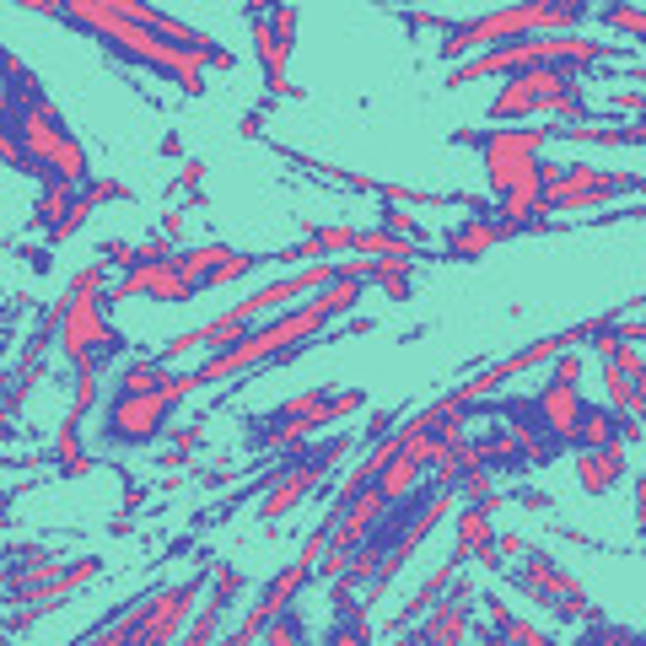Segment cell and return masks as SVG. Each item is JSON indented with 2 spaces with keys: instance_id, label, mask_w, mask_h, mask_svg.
<instances>
[{
  "instance_id": "obj_15",
  "label": "cell",
  "mask_w": 646,
  "mask_h": 646,
  "mask_svg": "<svg viewBox=\"0 0 646 646\" xmlns=\"http://www.w3.org/2000/svg\"><path fill=\"white\" fill-rule=\"evenodd\" d=\"M496 507H501L496 490H490L485 501H463V512H458V544H452V555H447L458 571L469 561H480L485 571H496V576L507 571V555H501V544H496L501 533L490 528V512H496Z\"/></svg>"
},
{
  "instance_id": "obj_9",
  "label": "cell",
  "mask_w": 646,
  "mask_h": 646,
  "mask_svg": "<svg viewBox=\"0 0 646 646\" xmlns=\"http://www.w3.org/2000/svg\"><path fill=\"white\" fill-rule=\"evenodd\" d=\"M582 92V76L571 65H523L501 81L490 97V124H523V119H555L565 97Z\"/></svg>"
},
{
  "instance_id": "obj_40",
  "label": "cell",
  "mask_w": 646,
  "mask_h": 646,
  "mask_svg": "<svg viewBox=\"0 0 646 646\" xmlns=\"http://www.w3.org/2000/svg\"><path fill=\"white\" fill-rule=\"evenodd\" d=\"M296 22H302V11H296V0H281L275 11H270V28H275V39L296 54Z\"/></svg>"
},
{
  "instance_id": "obj_42",
  "label": "cell",
  "mask_w": 646,
  "mask_h": 646,
  "mask_svg": "<svg viewBox=\"0 0 646 646\" xmlns=\"http://www.w3.org/2000/svg\"><path fill=\"white\" fill-rule=\"evenodd\" d=\"M81 200L92 205V210L108 205V200H124V184H114V178H86V184H81Z\"/></svg>"
},
{
  "instance_id": "obj_2",
  "label": "cell",
  "mask_w": 646,
  "mask_h": 646,
  "mask_svg": "<svg viewBox=\"0 0 646 646\" xmlns=\"http://www.w3.org/2000/svg\"><path fill=\"white\" fill-rule=\"evenodd\" d=\"M6 124L28 140V152H33V173L28 178H39V184H54V178H65V184H86L92 178V162H86V146H81L76 135H71V124L60 119V108L49 103V92H43L39 76H28V65L17 60V54H6Z\"/></svg>"
},
{
  "instance_id": "obj_43",
  "label": "cell",
  "mask_w": 646,
  "mask_h": 646,
  "mask_svg": "<svg viewBox=\"0 0 646 646\" xmlns=\"http://www.w3.org/2000/svg\"><path fill=\"white\" fill-rule=\"evenodd\" d=\"M173 253H178V242L162 238V232H157V238H146L140 248H135V264H167Z\"/></svg>"
},
{
  "instance_id": "obj_19",
  "label": "cell",
  "mask_w": 646,
  "mask_h": 646,
  "mask_svg": "<svg viewBox=\"0 0 646 646\" xmlns=\"http://www.w3.org/2000/svg\"><path fill=\"white\" fill-rule=\"evenodd\" d=\"M501 238H507V232H501V221H496V216H463L458 227H447L442 259L447 264H475V259H485Z\"/></svg>"
},
{
  "instance_id": "obj_10",
  "label": "cell",
  "mask_w": 646,
  "mask_h": 646,
  "mask_svg": "<svg viewBox=\"0 0 646 646\" xmlns=\"http://www.w3.org/2000/svg\"><path fill=\"white\" fill-rule=\"evenodd\" d=\"M501 576H507L523 598H533L539 608H550L555 619H565V625H587V619H598V604L587 598V587H582L550 550H539V544H528L523 565H507Z\"/></svg>"
},
{
  "instance_id": "obj_49",
  "label": "cell",
  "mask_w": 646,
  "mask_h": 646,
  "mask_svg": "<svg viewBox=\"0 0 646 646\" xmlns=\"http://www.w3.org/2000/svg\"><path fill=\"white\" fill-rule=\"evenodd\" d=\"M550 377H561V383H582V356H576V351H561Z\"/></svg>"
},
{
  "instance_id": "obj_62",
  "label": "cell",
  "mask_w": 646,
  "mask_h": 646,
  "mask_svg": "<svg viewBox=\"0 0 646 646\" xmlns=\"http://www.w3.org/2000/svg\"><path fill=\"white\" fill-rule=\"evenodd\" d=\"M642 308H646V296H642Z\"/></svg>"
},
{
  "instance_id": "obj_56",
  "label": "cell",
  "mask_w": 646,
  "mask_h": 646,
  "mask_svg": "<svg viewBox=\"0 0 646 646\" xmlns=\"http://www.w3.org/2000/svg\"><path fill=\"white\" fill-rule=\"evenodd\" d=\"M518 501L533 507V512H550V496H544V490H518Z\"/></svg>"
},
{
  "instance_id": "obj_3",
  "label": "cell",
  "mask_w": 646,
  "mask_h": 646,
  "mask_svg": "<svg viewBox=\"0 0 646 646\" xmlns=\"http://www.w3.org/2000/svg\"><path fill=\"white\" fill-rule=\"evenodd\" d=\"M65 28H71V33H86L92 43H103L114 60H129V65L152 71L157 81H167V86H178L184 97H205V65L189 49H178L167 33H157V28L129 22L119 11H103V6H92V0H71V6H65Z\"/></svg>"
},
{
  "instance_id": "obj_51",
  "label": "cell",
  "mask_w": 646,
  "mask_h": 646,
  "mask_svg": "<svg viewBox=\"0 0 646 646\" xmlns=\"http://www.w3.org/2000/svg\"><path fill=\"white\" fill-rule=\"evenodd\" d=\"M631 490H636V528H642V544H646V475H631Z\"/></svg>"
},
{
  "instance_id": "obj_5",
  "label": "cell",
  "mask_w": 646,
  "mask_h": 646,
  "mask_svg": "<svg viewBox=\"0 0 646 646\" xmlns=\"http://www.w3.org/2000/svg\"><path fill=\"white\" fill-rule=\"evenodd\" d=\"M608 60H625L619 43H598V39H576V33H523V39L490 43L480 54H469L463 65L447 71V92L469 86V81H490V76H512L523 65H571L576 76L593 71V65H608Z\"/></svg>"
},
{
  "instance_id": "obj_21",
  "label": "cell",
  "mask_w": 646,
  "mask_h": 646,
  "mask_svg": "<svg viewBox=\"0 0 646 646\" xmlns=\"http://www.w3.org/2000/svg\"><path fill=\"white\" fill-rule=\"evenodd\" d=\"M313 576H319V565H313V561H302V555H296V561L285 565V571H275V576H270V582L259 587V604H248V608H253V614H259V619L270 625L275 614H285V608H291V604H296V598H302V587H308Z\"/></svg>"
},
{
  "instance_id": "obj_38",
  "label": "cell",
  "mask_w": 646,
  "mask_h": 646,
  "mask_svg": "<svg viewBox=\"0 0 646 646\" xmlns=\"http://www.w3.org/2000/svg\"><path fill=\"white\" fill-rule=\"evenodd\" d=\"M496 631H501V642H507V646H518V642H523V646H550V631L528 625V619H518V614H507Z\"/></svg>"
},
{
  "instance_id": "obj_28",
  "label": "cell",
  "mask_w": 646,
  "mask_h": 646,
  "mask_svg": "<svg viewBox=\"0 0 646 646\" xmlns=\"http://www.w3.org/2000/svg\"><path fill=\"white\" fill-rule=\"evenodd\" d=\"M76 205H81V184H65V178L43 184V189H39V205H33V221H39V232H49L54 221H65Z\"/></svg>"
},
{
  "instance_id": "obj_22",
  "label": "cell",
  "mask_w": 646,
  "mask_h": 646,
  "mask_svg": "<svg viewBox=\"0 0 646 646\" xmlns=\"http://www.w3.org/2000/svg\"><path fill=\"white\" fill-rule=\"evenodd\" d=\"M248 33H253V54H259V71H264V92H270V97H291V92H296V86L285 81L291 49L275 39L270 17H248Z\"/></svg>"
},
{
  "instance_id": "obj_18",
  "label": "cell",
  "mask_w": 646,
  "mask_h": 646,
  "mask_svg": "<svg viewBox=\"0 0 646 646\" xmlns=\"http://www.w3.org/2000/svg\"><path fill=\"white\" fill-rule=\"evenodd\" d=\"M533 404H539V420H544V426H550L565 447H571V437H576V420H582V409H587L582 388H576V383H561V377H550V383L533 394Z\"/></svg>"
},
{
  "instance_id": "obj_46",
  "label": "cell",
  "mask_w": 646,
  "mask_h": 646,
  "mask_svg": "<svg viewBox=\"0 0 646 646\" xmlns=\"http://www.w3.org/2000/svg\"><path fill=\"white\" fill-rule=\"evenodd\" d=\"M399 420H404L399 409H377V415H372V426H366L362 437H366V442H383V437H388V431H394Z\"/></svg>"
},
{
  "instance_id": "obj_60",
  "label": "cell",
  "mask_w": 646,
  "mask_h": 646,
  "mask_svg": "<svg viewBox=\"0 0 646 646\" xmlns=\"http://www.w3.org/2000/svg\"><path fill=\"white\" fill-rule=\"evenodd\" d=\"M377 6H399V11H415V6H437V0H377Z\"/></svg>"
},
{
  "instance_id": "obj_30",
  "label": "cell",
  "mask_w": 646,
  "mask_h": 646,
  "mask_svg": "<svg viewBox=\"0 0 646 646\" xmlns=\"http://www.w3.org/2000/svg\"><path fill=\"white\" fill-rule=\"evenodd\" d=\"M598 22H604L608 33H625V39L646 43V6H636V0H604Z\"/></svg>"
},
{
  "instance_id": "obj_58",
  "label": "cell",
  "mask_w": 646,
  "mask_h": 646,
  "mask_svg": "<svg viewBox=\"0 0 646 646\" xmlns=\"http://www.w3.org/2000/svg\"><path fill=\"white\" fill-rule=\"evenodd\" d=\"M259 129H264V108H253V114L242 119V135H248V140H259Z\"/></svg>"
},
{
  "instance_id": "obj_44",
  "label": "cell",
  "mask_w": 646,
  "mask_h": 646,
  "mask_svg": "<svg viewBox=\"0 0 646 646\" xmlns=\"http://www.w3.org/2000/svg\"><path fill=\"white\" fill-rule=\"evenodd\" d=\"M458 496H463V501H485V496H490V469H469V475L458 480Z\"/></svg>"
},
{
  "instance_id": "obj_4",
  "label": "cell",
  "mask_w": 646,
  "mask_h": 646,
  "mask_svg": "<svg viewBox=\"0 0 646 646\" xmlns=\"http://www.w3.org/2000/svg\"><path fill=\"white\" fill-rule=\"evenodd\" d=\"M210 571H216V561H205V571L184 576V582H167V587L135 593L108 625L81 631L71 646H167V642H184V631H189V619H195V608H200L205 587H210Z\"/></svg>"
},
{
  "instance_id": "obj_6",
  "label": "cell",
  "mask_w": 646,
  "mask_h": 646,
  "mask_svg": "<svg viewBox=\"0 0 646 646\" xmlns=\"http://www.w3.org/2000/svg\"><path fill=\"white\" fill-rule=\"evenodd\" d=\"M604 0H518V6H501V11H485V17H463L452 22L437 43L447 65H463L469 54H480L490 43L523 39V33H571L582 17H593Z\"/></svg>"
},
{
  "instance_id": "obj_48",
  "label": "cell",
  "mask_w": 646,
  "mask_h": 646,
  "mask_svg": "<svg viewBox=\"0 0 646 646\" xmlns=\"http://www.w3.org/2000/svg\"><path fill=\"white\" fill-rule=\"evenodd\" d=\"M608 108H614V114H636V119H646V92H614Z\"/></svg>"
},
{
  "instance_id": "obj_7",
  "label": "cell",
  "mask_w": 646,
  "mask_h": 646,
  "mask_svg": "<svg viewBox=\"0 0 646 646\" xmlns=\"http://www.w3.org/2000/svg\"><path fill=\"white\" fill-rule=\"evenodd\" d=\"M108 259H97V264H86V270H76V281H71V291L60 296L65 302V329H60V351H65V362L71 366H97L103 372V362H119L124 356V340L119 329L108 323Z\"/></svg>"
},
{
  "instance_id": "obj_39",
  "label": "cell",
  "mask_w": 646,
  "mask_h": 646,
  "mask_svg": "<svg viewBox=\"0 0 646 646\" xmlns=\"http://www.w3.org/2000/svg\"><path fill=\"white\" fill-rule=\"evenodd\" d=\"M366 642H372L366 614H356V619H334V625H329V646H366Z\"/></svg>"
},
{
  "instance_id": "obj_29",
  "label": "cell",
  "mask_w": 646,
  "mask_h": 646,
  "mask_svg": "<svg viewBox=\"0 0 646 646\" xmlns=\"http://www.w3.org/2000/svg\"><path fill=\"white\" fill-rule=\"evenodd\" d=\"M227 253H232L227 242H200V248H178V253H173V264H178V275H189V281L205 291L210 270H216V264H221Z\"/></svg>"
},
{
  "instance_id": "obj_34",
  "label": "cell",
  "mask_w": 646,
  "mask_h": 646,
  "mask_svg": "<svg viewBox=\"0 0 646 646\" xmlns=\"http://www.w3.org/2000/svg\"><path fill=\"white\" fill-rule=\"evenodd\" d=\"M264 642H270V646H296V642H308V619H302V608L291 604L285 614H275V619L264 625Z\"/></svg>"
},
{
  "instance_id": "obj_11",
  "label": "cell",
  "mask_w": 646,
  "mask_h": 646,
  "mask_svg": "<svg viewBox=\"0 0 646 646\" xmlns=\"http://www.w3.org/2000/svg\"><path fill=\"white\" fill-rule=\"evenodd\" d=\"M345 452H351V437H329V442L308 447V452H285L281 463H275V475H270V485H264V496H259V523L291 518V512L329 480V469H334Z\"/></svg>"
},
{
  "instance_id": "obj_36",
  "label": "cell",
  "mask_w": 646,
  "mask_h": 646,
  "mask_svg": "<svg viewBox=\"0 0 646 646\" xmlns=\"http://www.w3.org/2000/svg\"><path fill=\"white\" fill-rule=\"evenodd\" d=\"M103 388H97V366H76V394H71V415L86 420V409H97Z\"/></svg>"
},
{
  "instance_id": "obj_57",
  "label": "cell",
  "mask_w": 646,
  "mask_h": 646,
  "mask_svg": "<svg viewBox=\"0 0 646 646\" xmlns=\"http://www.w3.org/2000/svg\"><path fill=\"white\" fill-rule=\"evenodd\" d=\"M184 463H189V452H184V447H167V452H162V469H167V475H173V469H184Z\"/></svg>"
},
{
  "instance_id": "obj_35",
  "label": "cell",
  "mask_w": 646,
  "mask_h": 646,
  "mask_svg": "<svg viewBox=\"0 0 646 646\" xmlns=\"http://www.w3.org/2000/svg\"><path fill=\"white\" fill-rule=\"evenodd\" d=\"M388 232H399V238H415V242H426V232H420V221H415V205H394V200H383V216H377Z\"/></svg>"
},
{
  "instance_id": "obj_14",
  "label": "cell",
  "mask_w": 646,
  "mask_h": 646,
  "mask_svg": "<svg viewBox=\"0 0 646 646\" xmlns=\"http://www.w3.org/2000/svg\"><path fill=\"white\" fill-rule=\"evenodd\" d=\"M340 275V259H313V264H302L296 275H281V281L259 285V291H248L242 302H232V313H242L248 323H259L264 313H281L285 302H302V296H313L323 285Z\"/></svg>"
},
{
  "instance_id": "obj_8",
  "label": "cell",
  "mask_w": 646,
  "mask_h": 646,
  "mask_svg": "<svg viewBox=\"0 0 646 646\" xmlns=\"http://www.w3.org/2000/svg\"><path fill=\"white\" fill-rule=\"evenodd\" d=\"M539 178H544V205L550 216H571V210H598L625 195H642L646 173H619V167H593V162H555L539 157Z\"/></svg>"
},
{
  "instance_id": "obj_26",
  "label": "cell",
  "mask_w": 646,
  "mask_h": 646,
  "mask_svg": "<svg viewBox=\"0 0 646 646\" xmlns=\"http://www.w3.org/2000/svg\"><path fill=\"white\" fill-rule=\"evenodd\" d=\"M480 442V458H485V469H528V452L523 442H518V431H507V426H490L485 437H475Z\"/></svg>"
},
{
  "instance_id": "obj_31",
  "label": "cell",
  "mask_w": 646,
  "mask_h": 646,
  "mask_svg": "<svg viewBox=\"0 0 646 646\" xmlns=\"http://www.w3.org/2000/svg\"><path fill=\"white\" fill-rule=\"evenodd\" d=\"M242 587H248V576H242L238 565L216 561V571H210V587H205V604H210V608H221V614H227V608H232V604H238V598H242Z\"/></svg>"
},
{
  "instance_id": "obj_24",
  "label": "cell",
  "mask_w": 646,
  "mask_h": 646,
  "mask_svg": "<svg viewBox=\"0 0 646 646\" xmlns=\"http://www.w3.org/2000/svg\"><path fill=\"white\" fill-rule=\"evenodd\" d=\"M452 576H458V565H452V561L437 565V571H431V576H426V582L415 587V598H409V604H404L399 614L388 619V631H394V636H404V631H409V625H415V619H420L426 608H431V604H442V598H447V587H452Z\"/></svg>"
},
{
  "instance_id": "obj_27",
  "label": "cell",
  "mask_w": 646,
  "mask_h": 646,
  "mask_svg": "<svg viewBox=\"0 0 646 646\" xmlns=\"http://www.w3.org/2000/svg\"><path fill=\"white\" fill-rule=\"evenodd\" d=\"M356 253H377V259H431V242H415V238H399V232H388L383 221H377V232H362L356 242Z\"/></svg>"
},
{
  "instance_id": "obj_13",
  "label": "cell",
  "mask_w": 646,
  "mask_h": 646,
  "mask_svg": "<svg viewBox=\"0 0 646 646\" xmlns=\"http://www.w3.org/2000/svg\"><path fill=\"white\" fill-rule=\"evenodd\" d=\"M469 636H480V642H501V631H485L480 619H475V604H469L463 593H452V587H447L442 604L426 608V614H420V625H409L399 642H409V646H458V642H469Z\"/></svg>"
},
{
  "instance_id": "obj_23",
  "label": "cell",
  "mask_w": 646,
  "mask_h": 646,
  "mask_svg": "<svg viewBox=\"0 0 646 646\" xmlns=\"http://www.w3.org/2000/svg\"><path fill=\"white\" fill-rule=\"evenodd\" d=\"M54 469H60V480H86L97 463H92V452L81 447V415L65 409V420H60V431H54V447L43 452Z\"/></svg>"
},
{
  "instance_id": "obj_20",
  "label": "cell",
  "mask_w": 646,
  "mask_h": 646,
  "mask_svg": "<svg viewBox=\"0 0 646 646\" xmlns=\"http://www.w3.org/2000/svg\"><path fill=\"white\" fill-rule=\"evenodd\" d=\"M625 475H631L625 469V442L576 447V485H582V496H608Z\"/></svg>"
},
{
  "instance_id": "obj_16",
  "label": "cell",
  "mask_w": 646,
  "mask_h": 646,
  "mask_svg": "<svg viewBox=\"0 0 646 646\" xmlns=\"http://www.w3.org/2000/svg\"><path fill=\"white\" fill-rule=\"evenodd\" d=\"M135 296L167 302V308H184V302L200 296V285L189 281V275H178V264L167 259V264H135V270H124V281L108 291V302H135Z\"/></svg>"
},
{
  "instance_id": "obj_37",
  "label": "cell",
  "mask_w": 646,
  "mask_h": 646,
  "mask_svg": "<svg viewBox=\"0 0 646 646\" xmlns=\"http://www.w3.org/2000/svg\"><path fill=\"white\" fill-rule=\"evenodd\" d=\"M0 157L11 173H33V152H28V140L11 129V124H0Z\"/></svg>"
},
{
  "instance_id": "obj_59",
  "label": "cell",
  "mask_w": 646,
  "mask_h": 646,
  "mask_svg": "<svg viewBox=\"0 0 646 646\" xmlns=\"http://www.w3.org/2000/svg\"><path fill=\"white\" fill-rule=\"evenodd\" d=\"M275 6H281V0H248V17H270Z\"/></svg>"
},
{
  "instance_id": "obj_25",
  "label": "cell",
  "mask_w": 646,
  "mask_h": 646,
  "mask_svg": "<svg viewBox=\"0 0 646 646\" xmlns=\"http://www.w3.org/2000/svg\"><path fill=\"white\" fill-rule=\"evenodd\" d=\"M608 442H619V409L614 404H587L582 420H576L571 447H608Z\"/></svg>"
},
{
  "instance_id": "obj_1",
  "label": "cell",
  "mask_w": 646,
  "mask_h": 646,
  "mask_svg": "<svg viewBox=\"0 0 646 646\" xmlns=\"http://www.w3.org/2000/svg\"><path fill=\"white\" fill-rule=\"evenodd\" d=\"M362 275H334V281L313 291L302 308H281L270 323H253L248 334H242L238 345H227V351H210L200 366H195V388H210V383H238L248 372H259V366H275L285 351H296V345H313L329 323L340 319V313H351L356 302H362Z\"/></svg>"
},
{
  "instance_id": "obj_54",
  "label": "cell",
  "mask_w": 646,
  "mask_h": 646,
  "mask_svg": "<svg viewBox=\"0 0 646 646\" xmlns=\"http://www.w3.org/2000/svg\"><path fill=\"white\" fill-rule=\"evenodd\" d=\"M496 544H501V555H507V561H518V555L528 550V539H518V533H501Z\"/></svg>"
},
{
  "instance_id": "obj_32",
  "label": "cell",
  "mask_w": 646,
  "mask_h": 646,
  "mask_svg": "<svg viewBox=\"0 0 646 646\" xmlns=\"http://www.w3.org/2000/svg\"><path fill=\"white\" fill-rule=\"evenodd\" d=\"M409 275H415V259H377L372 253V281L388 291V302H409Z\"/></svg>"
},
{
  "instance_id": "obj_12",
  "label": "cell",
  "mask_w": 646,
  "mask_h": 646,
  "mask_svg": "<svg viewBox=\"0 0 646 646\" xmlns=\"http://www.w3.org/2000/svg\"><path fill=\"white\" fill-rule=\"evenodd\" d=\"M173 409L178 404L167 399V388L157 394H114L108 409H103V442L108 447H152L167 431V420H173Z\"/></svg>"
},
{
  "instance_id": "obj_45",
  "label": "cell",
  "mask_w": 646,
  "mask_h": 646,
  "mask_svg": "<svg viewBox=\"0 0 646 646\" xmlns=\"http://www.w3.org/2000/svg\"><path fill=\"white\" fill-rule=\"evenodd\" d=\"M135 248H140V242L108 238V242H103V248H97V253H103V259H108V264H124V270H135Z\"/></svg>"
},
{
  "instance_id": "obj_52",
  "label": "cell",
  "mask_w": 646,
  "mask_h": 646,
  "mask_svg": "<svg viewBox=\"0 0 646 646\" xmlns=\"http://www.w3.org/2000/svg\"><path fill=\"white\" fill-rule=\"evenodd\" d=\"M162 238H173L178 248H184V216H178V210H167V216H162Z\"/></svg>"
},
{
  "instance_id": "obj_55",
  "label": "cell",
  "mask_w": 646,
  "mask_h": 646,
  "mask_svg": "<svg viewBox=\"0 0 646 646\" xmlns=\"http://www.w3.org/2000/svg\"><path fill=\"white\" fill-rule=\"evenodd\" d=\"M140 507H146V490H140V485H129V490H124V518H135Z\"/></svg>"
},
{
  "instance_id": "obj_41",
  "label": "cell",
  "mask_w": 646,
  "mask_h": 646,
  "mask_svg": "<svg viewBox=\"0 0 646 646\" xmlns=\"http://www.w3.org/2000/svg\"><path fill=\"white\" fill-rule=\"evenodd\" d=\"M86 221H92V205L81 200L76 210L65 216V221H54V227L43 232V242H49V248H60V242H71V238H76V232H81V227H86Z\"/></svg>"
},
{
  "instance_id": "obj_47",
  "label": "cell",
  "mask_w": 646,
  "mask_h": 646,
  "mask_svg": "<svg viewBox=\"0 0 646 646\" xmlns=\"http://www.w3.org/2000/svg\"><path fill=\"white\" fill-rule=\"evenodd\" d=\"M178 184H184V189H189V200L195 205H205V162H184V173H178Z\"/></svg>"
},
{
  "instance_id": "obj_50",
  "label": "cell",
  "mask_w": 646,
  "mask_h": 646,
  "mask_svg": "<svg viewBox=\"0 0 646 646\" xmlns=\"http://www.w3.org/2000/svg\"><path fill=\"white\" fill-rule=\"evenodd\" d=\"M17 11H43V17H54V22H65V6L71 0H11Z\"/></svg>"
},
{
  "instance_id": "obj_53",
  "label": "cell",
  "mask_w": 646,
  "mask_h": 646,
  "mask_svg": "<svg viewBox=\"0 0 646 646\" xmlns=\"http://www.w3.org/2000/svg\"><path fill=\"white\" fill-rule=\"evenodd\" d=\"M173 447L195 452V447H200V426H178V431H173Z\"/></svg>"
},
{
  "instance_id": "obj_33",
  "label": "cell",
  "mask_w": 646,
  "mask_h": 646,
  "mask_svg": "<svg viewBox=\"0 0 646 646\" xmlns=\"http://www.w3.org/2000/svg\"><path fill=\"white\" fill-rule=\"evenodd\" d=\"M259 264H270V253H238V248H232V253H227V259H221V264L210 270L205 291H216V285H238V281H248V275H253Z\"/></svg>"
},
{
  "instance_id": "obj_17",
  "label": "cell",
  "mask_w": 646,
  "mask_h": 646,
  "mask_svg": "<svg viewBox=\"0 0 646 646\" xmlns=\"http://www.w3.org/2000/svg\"><path fill=\"white\" fill-rule=\"evenodd\" d=\"M97 576H103V561H97V555H76V561H65L54 576H43L39 587L28 593V608H39V619H43V614L65 608V598H71L76 587H86V582H97Z\"/></svg>"
},
{
  "instance_id": "obj_61",
  "label": "cell",
  "mask_w": 646,
  "mask_h": 646,
  "mask_svg": "<svg viewBox=\"0 0 646 646\" xmlns=\"http://www.w3.org/2000/svg\"><path fill=\"white\" fill-rule=\"evenodd\" d=\"M625 76H631V81H642V86H646V60H642V65H625Z\"/></svg>"
}]
</instances>
